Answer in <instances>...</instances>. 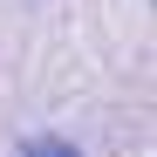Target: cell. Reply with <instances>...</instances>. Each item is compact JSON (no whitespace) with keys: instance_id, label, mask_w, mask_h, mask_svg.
<instances>
[{"instance_id":"obj_1","label":"cell","mask_w":157,"mask_h":157,"mask_svg":"<svg viewBox=\"0 0 157 157\" xmlns=\"http://www.w3.org/2000/svg\"><path fill=\"white\" fill-rule=\"evenodd\" d=\"M21 157H89V150H75L68 137H28V144H21Z\"/></svg>"}]
</instances>
